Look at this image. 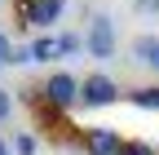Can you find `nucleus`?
Returning <instances> with one entry per match:
<instances>
[{"instance_id": "f257e3e1", "label": "nucleus", "mask_w": 159, "mask_h": 155, "mask_svg": "<svg viewBox=\"0 0 159 155\" xmlns=\"http://www.w3.org/2000/svg\"><path fill=\"white\" fill-rule=\"evenodd\" d=\"M115 22L106 13H97V18H89V31H84V49H89V58H115Z\"/></svg>"}, {"instance_id": "f03ea898", "label": "nucleus", "mask_w": 159, "mask_h": 155, "mask_svg": "<svg viewBox=\"0 0 159 155\" xmlns=\"http://www.w3.org/2000/svg\"><path fill=\"white\" fill-rule=\"evenodd\" d=\"M44 98H49V106H57V111H62V106H75V102H80V80H75L71 71H53L49 80H44Z\"/></svg>"}, {"instance_id": "7ed1b4c3", "label": "nucleus", "mask_w": 159, "mask_h": 155, "mask_svg": "<svg viewBox=\"0 0 159 155\" xmlns=\"http://www.w3.org/2000/svg\"><path fill=\"white\" fill-rule=\"evenodd\" d=\"M115 98H119V84L111 80V75H102V71L84 75V84H80V102L84 106H111Z\"/></svg>"}, {"instance_id": "20e7f679", "label": "nucleus", "mask_w": 159, "mask_h": 155, "mask_svg": "<svg viewBox=\"0 0 159 155\" xmlns=\"http://www.w3.org/2000/svg\"><path fill=\"white\" fill-rule=\"evenodd\" d=\"M80 146H84V155H119V133L115 129H106V124H93V129H84V138H80Z\"/></svg>"}, {"instance_id": "39448f33", "label": "nucleus", "mask_w": 159, "mask_h": 155, "mask_svg": "<svg viewBox=\"0 0 159 155\" xmlns=\"http://www.w3.org/2000/svg\"><path fill=\"white\" fill-rule=\"evenodd\" d=\"M128 53H133V62H142V67L159 71V35H150V31H142V35H133V45H128Z\"/></svg>"}, {"instance_id": "423d86ee", "label": "nucleus", "mask_w": 159, "mask_h": 155, "mask_svg": "<svg viewBox=\"0 0 159 155\" xmlns=\"http://www.w3.org/2000/svg\"><path fill=\"white\" fill-rule=\"evenodd\" d=\"M62 18V0H31V27H53Z\"/></svg>"}, {"instance_id": "0eeeda50", "label": "nucleus", "mask_w": 159, "mask_h": 155, "mask_svg": "<svg viewBox=\"0 0 159 155\" xmlns=\"http://www.w3.org/2000/svg\"><path fill=\"white\" fill-rule=\"evenodd\" d=\"M57 53H62L57 35H35V40H31V58H35V62H49V58H57Z\"/></svg>"}, {"instance_id": "6e6552de", "label": "nucleus", "mask_w": 159, "mask_h": 155, "mask_svg": "<svg viewBox=\"0 0 159 155\" xmlns=\"http://www.w3.org/2000/svg\"><path fill=\"white\" fill-rule=\"evenodd\" d=\"M128 98H133V106H142V111H159V84H142V89H133Z\"/></svg>"}, {"instance_id": "1a4fd4ad", "label": "nucleus", "mask_w": 159, "mask_h": 155, "mask_svg": "<svg viewBox=\"0 0 159 155\" xmlns=\"http://www.w3.org/2000/svg\"><path fill=\"white\" fill-rule=\"evenodd\" d=\"M57 45H62V53H80V49H84V35L66 31V35H57Z\"/></svg>"}, {"instance_id": "9d476101", "label": "nucleus", "mask_w": 159, "mask_h": 155, "mask_svg": "<svg viewBox=\"0 0 159 155\" xmlns=\"http://www.w3.org/2000/svg\"><path fill=\"white\" fill-rule=\"evenodd\" d=\"M119 155H159L150 142H124V146H119Z\"/></svg>"}, {"instance_id": "9b49d317", "label": "nucleus", "mask_w": 159, "mask_h": 155, "mask_svg": "<svg viewBox=\"0 0 159 155\" xmlns=\"http://www.w3.org/2000/svg\"><path fill=\"white\" fill-rule=\"evenodd\" d=\"M13 49H18V45L9 40L5 31H0V67H13Z\"/></svg>"}, {"instance_id": "f8f14e48", "label": "nucleus", "mask_w": 159, "mask_h": 155, "mask_svg": "<svg viewBox=\"0 0 159 155\" xmlns=\"http://www.w3.org/2000/svg\"><path fill=\"white\" fill-rule=\"evenodd\" d=\"M13 151L18 155H35V138H31V133H18V138H13Z\"/></svg>"}, {"instance_id": "ddd939ff", "label": "nucleus", "mask_w": 159, "mask_h": 155, "mask_svg": "<svg viewBox=\"0 0 159 155\" xmlns=\"http://www.w3.org/2000/svg\"><path fill=\"white\" fill-rule=\"evenodd\" d=\"M13 115V98H9V89H0V124H5Z\"/></svg>"}, {"instance_id": "4468645a", "label": "nucleus", "mask_w": 159, "mask_h": 155, "mask_svg": "<svg viewBox=\"0 0 159 155\" xmlns=\"http://www.w3.org/2000/svg\"><path fill=\"white\" fill-rule=\"evenodd\" d=\"M22 62H35V58H31V49H13V67H22Z\"/></svg>"}, {"instance_id": "2eb2a0df", "label": "nucleus", "mask_w": 159, "mask_h": 155, "mask_svg": "<svg viewBox=\"0 0 159 155\" xmlns=\"http://www.w3.org/2000/svg\"><path fill=\"white\" fill-rule=\"evenodd\" d=\"M137 13H159V0H137Z\"/></svg>"}, {"instance_id": "dca6fc26", "label": "nucleus", "mask_w": 159, "mask_h": 155, "mask_svg": "<svg viewBox=\"0 0 159 155\" xmlns=\"http://www.w3.org/2000/svg\"><path fill=\"white\" fill-rule=\"evenodd\" d=\"M0 155H13V146H9V142H5V138H0Z\"/></svg>"}]
</instances>
